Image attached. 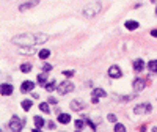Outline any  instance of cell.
<instances>
[{
	"mask_svg": "<svg viewBox=\"0 0 157 132\" xmlns=\"http://www.w3.org/2000/svg\"><path fill=\"white\" fill-rule=\"evenodd\" d=\"M83 107H85V104H83L82 101H78V99H76V101H72V102H71V109H72V110H76V112H80Z\"/></svg>",
	"mask_w": 157,
	"mask_h": 132,
	"instance_id": "cell-10",
	"label": "cell"
},
{
	"mask_svg": "<svg viewBox=\"0 0 157 132\" xmlns=\"http://www.w3.org/2000/svg\"><path fill=\"white\" fill-rule=\"evenodd\" d=\"M21 71H22V73H30V71H32V65L30 63L21 65Z\"/></svg>",
	"mask_w": 157,
	"mask_h": 132,
	"instance_id": "cell-20",
	"label": "cell"
},
{
	"mask_svg": "<svg viewBox=\"0 0 157 132\" xmlns=\"http://www.w3.org/2000/svg\"><path fill=\"white\" fill-rule=\"evenodd\" d=\"M143 68H145V62H143V60H140V58H138L137 62H134V69H135L137 73H142Z\"/></svg>",
	"mask_w": 157,
	"mask_h": 132,
	"instance_id": "cell-13",
	"label": "cell"
},
{
	"mask_svg": "<svg viewBox=\"0 0 157 132\" xmlns=\"http://www.w3.org/2000/svg\"><path fill=\"white\" fill-rule=\"evenodd\" d=\"M58 121H60V123H63V124H68L71 121V117L68 113H60L58 115Z\"/></svg>",
	"mask_w": 157,
	"mask_h": 132,
	"instance_id": "cell-15",
	"label": "cell"
},
{
	"mask_svg": "<svg viewBox=\"0 0 157 132\" xmlns=\"http://www.w3.org/2000/svg\"><path fill=\"white\" fill-rule=\"evenodd\" d=\"M115 131H116V132H124V131H126V128H124L123 124L116 123V124H115Z\"/></svg>",
	"mask_w": 157,
	"mask_h": 132,
	"instance_id": "cell-25",
	"label": "cell"
},
{
	"mask_svg": "<svg viewBox=\"0 0 157 132\" xmlns=\"http://www.w3.org/2000/svg\"><path fill=\"white\" fill-rule=\"evenodd\" d=\"M32 106H33V104H32L30 99H25V101H22V109H24L25 112H29V110L32 109Z\"/></svg>",
	"mask_w": 157,
	"mask_h": 132,
	"instance_id": "cell-18",
	"label": "cell"
},
{
	"mask_svg": "<svg viewBox=\"0 0 157 132\" xmlns=\"http://www.w3.org/2000/svg\"><path fill=\"white\" fill-rule=\"evenodd\" d=\"M33 120H35V126H36L35 132H39V131H41V128L44 126V123H46V121H44V118H41V117H35Z\"/></svg>",
	"mask_w": 157,
	"mask_h": 132,
	"instance_id": "cell-12",
	"label": "cell"
},
{
	"mask_svg": "<svg viewBox=\"0 0 157 132\" xmlns=\"http://www.w3.org/2000/svg\"><path fill=\"white\" fill-rule=\"evenodd\" d=\"M99 10H101V3L99 2H94V3L88 5V7L83 10V14L88 16V18H94V16L99 13Z\"/></svg>",
	"mask_w": 157,
	"mask_h": 132,
	"instance_id": "cell-3",
	"label": "cell"
},
{
	"mask_svg": "<svg viewBox=\"0 0 157 132\" xmlns=\"http://www.w3.org/2000/svg\"><path fill=\"white\" fill-rule=\"evenodd\" d=\"M39 110H41V112H44V113H50V109H49V106H47V102L39 104Z\"/></svg>",
	"mask_w": 157,
	"mask_h": 132,
	"instance_id": "cell-21",
	"label": "cell"
},
{
	"mask_svg": "<svg viewBox=\"0 0 157 132\" xmlns=\"http://www.w3.org/2000/svg\"><path fill=\"white\" fill-rule=\"evenodd\" d=\"M57 90H58L60 95H68V93L74 91V84H72L71 80H65V82H61L60 85H57Z\"/></svg>",
	"mask_w": 157,
	"mask_h": 132,
	"instance_id": "cell-2",
	"label": "cell"
},
{
	"mask_svg": "<svg viewBox=\"0 0 157 132\" xmlns=\"http://www.w3.org/2000/svg\"><path fill=\"white\" fill-rule=\"evenodd\" d=\"M151 36H154V38H157V30L154 29V30H151Z\"/></svg>",
	"mask_w": 157,
	"mask_h": 132,
	"instance_id": "cell-30",
	"label": "cell"
},
{
	"mask_svg": "<svg viewBox=\"0 0 157 132\" xmlns=\"http://www.w3.org/2000/svg\"><path fill=\"white\" fill-rule=\"evenodd\" d=\"M33 88H35V84H33L32 80H25L24 84L21 85V91L22 93H29V91H32Z\"/></svg>",
	"mask_w": 157,
	"mask_h": 132,
	"instance_id": "cell-9",
	"label": "cell"
},
{
	"mask_svg": "<svg viewBox=\"0 0 157 132\" xmlns=\"http://www.w3.org/2000/svg\"><path fill=\"white\" fill-rule=\"evenodd\" d=\"M43 71H44V73H49V71H52V66H50V65H44Z\"/></svg>",
	"mask_w": 157,
	"mask_h": 132,
	"instance_id": "cell-26",
	"label": "cell"
},
{
	"mask_svg": "<svg viewBox=\"0 0 157 132\" xmlns=\"http://www.w3.org/2000/svg\"><path fill=\"white\" fill-rule=\"evenodd\" d=\"M46 80H47V76H46V74H39V76H38V82H39L41 85H46Z\"/></svg>",
	"mask_w": 157,
	"mask_h": 132,
	"instance_id": "cell-23",
	"label": "cell"
},
{
	"mask_svg": "<svg viewBox=\"0 0 157 132\" xmlns=\"http://www.w3.org/2000/svg\"><path fill=\"white\" fill-rule=\"evenodd\" d=\"M156 16H157V7H156Z\"/></svg>",
	"mask_w": 157,
	"mask_h": 132,
	"instance_id": "cell-32",
	"label": "cell"
},
{
	"mask_svg": "<svg viewBox=\"0 0 157 132\" xmlns=\"http://www.w3.org/2000/svg\"><path fill=\"white\" fill-rule=\"evenodd\" d=\"M134 112H135L137 115H140V113H149L151 112V106H149V104H140V106H137L135 109H134Z\"/></svg>",
	"mask_w": 157,
	"mask_h": 132,
	"instance_id": "cell-6",
	"label": "cell"
},
{
	"mask_svg": "<svg viewBox=\"0 0 157 132\" xmlns=\"http://www.w3.org/2000/svg\"><path fill=\"white\" fill-rule=\"evenodd\" d=\"M38 2H39V0H29V2H25L24 5H21L19 11H25V10H29V8H33Z\"/></svg>",
	"mask_w": 157,
	"mask_h": 132,
	"instance_id": "cell-11",
	"label": "cell"
},
{
	"mask_svg": "<svg viewBox=\"0 0 157 132\" xmlns=\"http://www.w3.org/2000/svg\"><path fill=\"white\" fill-rule=\"evenodd\" d=\"M91 102H93V104H98V102H99V98H98V96H93V98H91Z\"/></svg>",
	"mask_w": 157,
	"mask_h": 132,
	"instance_id": "cell-29",
	"label": "cell"
},
{
	"mask_svg": "<svg viewBox=\"0 0 157 132\" xmlns=\"http://www.w3.org/2000/svg\"><path fill=\"white\" fill-rule=\"evenodd\" d=\"M85 123H87L85 118H83V120H77V121H76V128H77V129H82L83 126H85Z\"/></svg>",
	"mask_w": 157,
	"mask_h": 132,
	"instance_id": "cell-24",
	"label": "cell"
},
{
	"mask_svg": "<svg viewBox=\"0 0 157 132\" xmlns=\"http://www.w3.org/2000/svg\"><path fill=\"white\" fill-rule=\"evenodd\" d=\"M44 87H46V90H47V91H52L57 85H55V80H49V84H46Z\"/></svg>",
	"mask_w": 157,
	"mask_h": 132,
	"instance_id": "cell-22",
	"label": "cell"
},
{
	"mask_svg": "<svg viewBox=\"0 0 157 132\" xmlns=\"http://www.w3.org/2000/svg\"><path fill=\"white\" fill-rule=\"evenodd\" d=\"M132 87H134V90H135V91H142L143 88L146 87V80H145V79H140V77H138V79L134 80Z\"/></svg>",
	"mask_w": 157,
	"mask_h": 132,
	"instance_id": "cell-5",
	"label": "cell"
},
{
	"mask_svg": "<svg viewBox=\"0 0 157 132\" xmlns=\"http://www.w3.org/2000/svg\"><path fill=\"white\" fill-rule=\"evenodd\" d=\"M148 68H149V71H153V73H157V60H151L148 63Z\"/></svg>",
	"mask_w": 157,
	"mask_h": 132,
	"instance_id": "cell-19",
	"label": "cell"
},
{
	"mask_svg": "<svg viewBox=\"0 0 157 132\" xmlns=\"http://www.w3.org/2000/svg\"><path fill=\"white\" fill-rule=\"evenodd\" d=\"M109 76L112 77V79H120V77L123 76V73H121V69L118 68V66H110V69H109Z\"/></svg>",
	"mask_w": 157,
	"mask_h": 132,
	"instance_id": "cell-8",
	"label": "cell"
},
{
	"mask_svg": "<svg viewBox=\"0 0 157 132\" xmlns=\"http://www.w3.org/2000/svg\"><path fill=\"white\" fill-rule=\"evenodd\" d=\"M24 124H25V121L22 120V118H18V117H14L13 120L10 121V129L11 131H21L22 128H24Z\"/></svg>",
	"mask_w": 157,
	"mask_h": 132,
	"instance_id": "cell-4",
	"label": "cell"
},
{
	"mask_svg": "<svg viewBox=\"0 0 157 132\" xmlns=\"http://www.w3.org/2000/svg\"><path fill=\"white\" fill-rule=\"evenodd\" d=\"M63 76H66V77H72V76H74V71H63Z\"/></svg>",
	"mask_w": 157,
	"mask_h": 132,
	"instance_id": "cell-27",
	"label": "cell"
},
{
	"mask_svg": "<svg viewBox=\"0 0 157 132\" xmlns=\"http://www.w3.org/2000/svg\"><path fill=\"white\" fill-rule=\"evenodd\" d=\"M93 96H98V98H105L107 96V93H105L102 88H94L93 90Z\"/></svg>",
	"mask_w": 157,
	"mask_h": 132,
	"instance_id": "cell-17",
	"label": "cell"
},
{
	"mask_svg": "<svg viewBox=\"0 0 157 132\" xmlns=\"http://www.w3.org/2000/svg\"><path fill=\"white\" fill-rule=\"evenodd\" d=\"M107 118H109V121H112V123H116V117H115L113 113H110V115H109Z\"/></svg>",
	"mask_w": 157,
	"mask_h": 132,
	"instance_id": "cell-28",
	"label": "cell"
},
{
	"mask_svg": "<svg viewBox=\"0 0 157 132\" xmlns=\"http://www.w3.org/2000/svg\"><path fill=\"white\" fill-rule=\"evenodd\" d=\"M124 27L127 30H137L138 29V22L137 21H127L126 24H124Z\"/></svg>",
	"mask_w": 157,
	"mask_h": 132,
	"instance_id": "cell-14",
	"label": "cell"
},
{
	"mask_svg": "<svg viewBox=\"0 0 157 132\" xmlns=\"http://www.w3.org/2000/svg\"><path fill=\"white\" fill-rule=\"evenodd\" d=\"M38 57L41 58V60H46V58L50 57V51H49V49H43V51L38 52Z\"/></svg>",
	"mask_w": 157,
	"mask_h": 132,
	"instance_id": "cell-16",
	"label": "cell"
},
{
	"mask_svg": "<svg viewBox=\"0 0 157 132\" xmlns=\"http://www.w3.org/2000/svg\"><path fill=\"white\" fill-rule=\"evenodd\" d=\"M47 40H49V36L44 35V33H24V35H16L13 38V44L27 47V46L43 44V43H46Z\"/></svg>",
	"mask_w": 157,
	"mask_h": 132,
	"instance_id": "cell-1",
	"label": "cell"
},
{
	"mask_svg": "<svg viewBox=\"0 0 157 132\" xmlns=\"http://www.w3.org/2000/svg\"><path fill=\"white\" fill-rule=\"evenodd\" d=\"M13 85L11 84H3V85H0V95H3V96H10L11 93H13Z\"/></svg>",
	"mask_w": 157,
	"mask_h": 132,
	"instance_id": "cell-7",
	"label": "cell"
},
{
	"mask_svg": "<svg viewBox=\"0 0 157 132\" xmlns=\"http://www.w3.org/2000/svg\"><path fill=\"white\" fill-rule=\"evenodd\" d=\"M49 102H50V104H57V99H55V98H50Z\"/></svg>",
	"mask_w": 157,
	"mask_h": 132,
	"instance_id": "cell-31",
	"label": "cell"
}]
</instances>
